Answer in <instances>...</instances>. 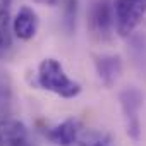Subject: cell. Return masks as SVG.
Wrapping results in <instances>:
<instances>
[{
  "label": "cell",
  "instance_id": "obj_7",
  "mask_svg": "<svg viewBox=\"0 0 146 146\" xmlns=\"http://www.w3.org/2000/svg\"><path fill=\"white\" fill-rule=\"evenodd\" d=\"M81 136V124L78 119H65L46 131V137L57 146H72Z\"/></svg>",
  "mask_w": 146,
  "mask_h": 146
},
{
  "label": "cell",
  "instance_id": "obj_5",
  "mask_svg": "<svg viewBox=\"0 0 146 146\" xmlns=\"http://www.w3.org/2000/svg\"><path fill=\"white\" fill-rule=\"evenodd\" d=\"M0 146H31L26 125L16 119H0Z\"/></svg>",
  "mask_w": 146,
  "mask_h": 146
},
{
  "label": "cell",
  "instance_id": "obj_10",
  "mask_svg": "<svg viewBox=\"0 0 146 146\" xmlns=\"http://www.w3.org/2000/svg\"><path fill=\"white\" fill-rule=\"evenodd\" d=\"M76 17H78V0H65L62 24L69 35H72L76 31Z\"/></svg>",
  "mask_w": 146,
  "mask_h": 146
},
{
  "label": "cell",
  "instance_id": "obj_11",
  "mask_svg": "<svg viewBox=\"0 0 146 146\" xmlns=\"http://www.w3.org/2000/svg\"><path fill=\"white\" fill-rule=\"evenodd\" d=\"M11 0H0V21H7Z\"/></svg>",
  "mask_w": 146,
  "mask_h": 146
},
{
  "label": "cell",
  "instance_id": "obj_9",
  "mask_svg": "<svg viewBox=\"0 0 146 146\" xmlns=\"http://www.w3.org/2000/svg\"><path fill=\"white\" fill-rule=\"evenodd\" d=\"M81 146H113L112 137L100 131H86L79 136Z\"/></svg>",
  "mask_w": 146,
  "mask_h": 146
},
{
  "label": "cell",
  "instance_id": "obj_13",
  "mask_svg": "<svg viewBox=\"0 0 146 146\" xmlns=\"http://www.w3.org/2000/svg\"><path fill=\"white\" fill-rule=\"evenodd\" d=\"M4 50H5V36H4L2 29H0V55L4 53Z\"/></svg>",
  "mask_w": 146,
  "mask_h": 146
},
{
  "label": "cell",
  "instance_id": "obj_4",
  "mask_svg": "<svg viewBox=\"0 0 146 146\" xmlns=\"http://www.w3.org/2000/svg\"><path fill=\"white\" fill-rule=\"evenodd\" d=\"M113 24H115V14L110 2L108 0H96L90 9V26L93 35L102 41L110 40Z\"/></svg>",
  "mask_w": 146,
  "mask_h": 146
},
{
  "label": "cell",
  "instance_id": "obj_1",
  "mask_svg": "<svg viewBox=\"0 0 146 146\" xmlns=\"http://www.w3.org/2000/svg\"><path fill=\"white\" fill-rule=\"evenodd\" d=\"M36 84L41 90L52 91L62 98H74L81 93V84L74 79H70L62 64L55 58H45L38 65Z\"/></svg>",
  "mask_w": 146,
  "mask_h": 146
},
{
  "label": "cell",
  "instance_id": "obj_6",
  "mask_svg": "<svg viewBox=\"0 0 146 146\" xmlns=\"http://www.w3.org/2000/svg\"><path fill=\"white\" fill-rule=\"evenodd\" d=\"M95 69H96L100 81L107 88H112L122 74V60L119 55H112V53L96 55L95 57Z\"/></svg>",
  "mask_w": 146,
  "mask_h": 146
},
{
  "label": "cell",
  "instance_id": "obj_12",
  "mask_svg": "<svg viewBox=\"0 0 146 146\" xmlns=\"http://www.w3.org/2000/svg\"><path fill=\"white\" fill-rule=\"evenodd\" d=\"M36 4H43V5H50V7H53V5H57L60 0H35Z\"/></svg>",
  "mask_w": 146,
  "mask_h": 146
},
{
  "label": "cell",
  "instance_id": "obj_2",
  "mask_svg": "<svg viewBox=\"0 0 146 146\" xmlns=\"http://www.w3.org/2000/svg\"><path fill=\"white\" fill-rule=\"evenodd\" d=\"M115 26L120 36H129L146 14V0H115Z\"/></svg>",
  "mask_w": 146,
  "mask_h": 146
},
{
  "label": "cell",
  "instance_id": "obj_3",
  "mask_svg": "<svg viewBox=\"0 0 146 146\" xmlns=\"http://www.w3.org/2000/svg\"><path fill=\"white\" fill-rule=\"evenodd\" d=\"M122 113H124V122H125V131L127 134L137 141L141 137V119H139V110L143 107V93L131 86L124 88L119 95Z\"/></svg>",
  "mask_w": 146,
  "mask_h": 146
},
{
  "label": "cell",
  "instance_id": "obj_8",
  "mask_svg": "<svg viewBox=\"0 0 146 146\" xmlns=\"http://www.w3.org/2000/svg\"><path fill=\"white\" fill-rule=\"evenodd\" d=\"M38 24H40L38 14H36L31 7L23 5V7L17 11V14H16V17H14V23H12L14 35H16L19 40L28 41V40L35 38L36 31H38Z\"/></svg>",
  "mask_w": 146,
  "mask_h": 146
}]
</instances>
